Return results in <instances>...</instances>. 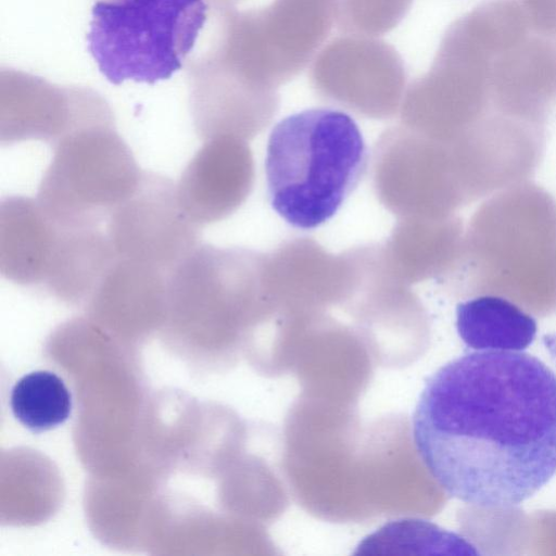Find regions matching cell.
Wrapping results in <instances>:
<instances>
[{
  "label": "cell",
  "instance_id": "obj_1",
  "mask_svg": "<svg viewBox=\"0 0 556 556\" xmlns=\"http://www.w3.org/2000/svg\"><path fill=\"white\" fill-rule=\"evenodd\" d=\"M416 451L451 496L519 505L556 473V374L521 351H475L440 367L412 417Z\"/></svg>",
  "mask_w": 556,
  "mask_h": 556
},
{
  "label": "cell",
  "instance_id": "obj_2",
  "mask_svg": "<svg viewBox=\"0 0 556 556\" xmlns=\"http://www.w3.org/2000/svg\"><path fill=\"white\" fill-rule=\"evenodd\" d=\"M368 150L345 112L312 108L279 121L265 156L267 197L294 228L315 229L331 219L361 182Z\"/></svg>",
  "mask_w": 556,
  "mask_h": 556
},
{
  "label": "cell",
  "instance_id": "obj_3",
  "mask_svg": "<svg viewBox=\"0 0 556 556\" xmlns=\"http://www.w3.org/2000/svg\"><path fill=\"white\" fill-rule=\"evenodd\" d=\"M207 0L96 1L87 35L112 84H155L181 68L208 15Z\"/></svg>",
  "mask_w": 556,
  "mask_h": 556
},
{
  "label": "cell",
  "instance_id": "obj_4",
  "mask_svg": "<svg viewBox=\"0 0 556 556\" xmlns=\"http://www.w3.org/2000/svg\"><path fill=\"white\" fill-rule=\"evenodd\" d=\"M52 147L36 200L63 227H99L140 181L142 170L114 117L79 125Z\"/></svg>",
  "mask_w": 556,
  "mask_h": 556
},
{
  "label": "cell",
  "instance_id": "obj_5",
  "mask_svg": "<svg viewBox=\"0 0 556 556\" xmlns=\"http://www.w3.org/2000/svg\"><path fill=\"white\" fill-rule=\"evenodd\" d=\"M106 235L118 257L173 269L198 244L200 232L182 211L176 182L142 170L136 190L110 214Z\"/></svg>",
  "mask_w": 556,
  "mask_h": 556
},
{
  "label": "cell",
  "instance_id": "obj_6",
  "mask_svg": "<svg viewBox=\"0 0 556 556\" xmlns=\"http://www.w3.org/2000/svg\"><path fill=\"white\" fill-rule=\"evenodd\" d=\"M113 112L97 91L61 86L7 68L0 76V142L42 140L53 144L73 128L105 119Z\"/></svg>",
  "mask_w": 556,
  "mask_h": 556
},
{
  "label": "cell",
  "instance_id": "obj_7",
  "mask_svg": "<svg viewBox=\"0 0 556 556\" xmlns=\"http://www.w3.org/2000/svg\"><path fill=\"white\" fill-rule=\"evenodd\" d=\"M245 157L226 136L205 140L176 184L179 204L199 228L216 223L239 204L245 190Z\"/></svg>",
  "mask_w": 556,
  "mask_h": 556
},
{
  "label": "cell",
  "instance_id": "obj_8",
  "mask_svg": "<svg viewBox=\"0 0 556 556\" xmlns=\"http://www.w3.org/2000/svg\"><path fill=\"white\" fill-rule=\"evenodd\" d=\"M62 226L36 199L22 195L0 203V274L23 287L43 288L60 241Z\"/></svg>",
  "mask_w": 556,
  "mask_h": 556
},
{
  "label": "cell",
  "instance_id": "obj_9",
  "mask_svg": "<svg viewBox=\"0 0 556 556\" xmlns=\"http://www.w3.org/2000/svg\"><path fill=\"white\" fill-rule=\"evenodd\" d=\"M111 241L99 227H63L43 289L60 298L92 293L116 261Z\"/></svg>",
  "mask_w": 556,
  "mask_h": 556
},
{
  "label": "cell",
  "instance_id": "obj_10",
  "mask_svg": "<svg viewBox=\"0 0 556 556\" xmlns=\"http://www.w3.org/2000/svg\"><path fill=\"white\" fill-rule=\"evenodd\" d=\"M456 329L462 341L476 351H522L533 342L538 325L513 302L481 295L457 305Z\"/></svg>",
  "mask_w": 556,
  "mask_h": 556
},
{
  "label": "cell",
  "instance_id": "obj_11",
  "mask_svg": "<svg viewBox=\"0 0 556 556\" xmlns=\"http://www.w3.org/2000/svg\"><path fill=\"white\" fill-rule=\"evenodd\" d=\"M14 417L28 430L40 433L63 424L71 415L72 395L55 374L38 370L23 376L10 399Z\"/></svg>",
  "mask_w": 556,
  "mask_h": 556
},
{
  "label": "cell",
  "instance_id": "obj_12",
  "mask_svg": "<svg viewBox=\"0 0 556 556\" xmlns=\"http://www.w3.org/2000/svg\"><path fill=\"white\" fill-rule=\"evenodd\" d=\"M97 1H102V2H112V1H115V0H97Z\"/></svg>",
  "mask_w": 556,
  "mask_h": 556
}]
</instances>
